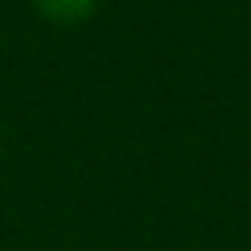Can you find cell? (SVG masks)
<instances>
[{
	"instance_id": "cell-1",
	"label": "cell",
	"mask_w": 251,
	"mask_h": 251,
	"mask_svg": "<svg viewBox=\"0 0 251 251\" xmlns=\"http://www.w3.org/2000/svg\"><path fill=\"white\" fill-rule=\"evenodd\" d=\"M31 4L51 24H82L94 12V0H31Z\"/></svg>"
}]
</instances>
